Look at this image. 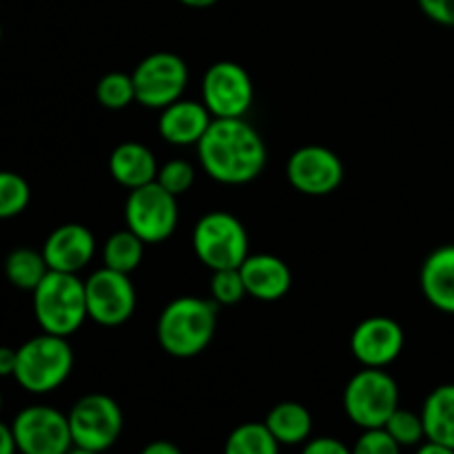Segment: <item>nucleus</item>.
<instances>
[{"mask_svg": "<svg viewBox=\"0 0 454 454\" xmlns=\"http://www.w3.org/2000/svg\"><path fill=\"white\" fill-rule=\"evenodd\" d=\"M353 454H402V446L386 433V428L364 430L355 442Z\"/></svg>", "mask_w": 454, "mask_h": 454, "instance_id": "obj_30", "label": "nucleus"}, {"mask_svg": "<svg viewBox=\"0 0 454 454\" xmlns=\"http://www.w3.org/2000/svg\"><path fill=\"white\" fill-rule=\"evenodd\" d=\"M89 319L105 328L122 326L136 313V286L129 275L102 266L84 279Z\"/></svg>", "mask_w": 454, "mask_h": 454, "instance_id": "obj_11", "label": "nucleus"}, {"mask_svg": "<svg viewBox=\"0 0 454 454\" xmlns=\"http://www.w3.org/2000/svg\"><path fill=\"white\" fill-rule=\"evenodd\" d=\"M224 454H279V443L264 421H248L229 434Z\"/></svg>", "mask_w": 454, "mask_h": 454, "instance_id": "obj_24", "label": "nucleus"}, {"mask_svg": "<svg viewBox=\"0 0 454 454\" xmlns=\"http://www.w3.org/2000/svg\"><path fill=\"white\" fill-rule=\"evenodd\" d=\"M49 273L47 260H44L43 251H34V248H13L7 257H4V275H7L9 284H13L20 291H35L44 275Z\"/></svg>", "mask_w": 454, "mask_h": 454, "instance_id": "obj_22", "label": "nucleus"}, {"mask_svg": "<svg viewBox=\"0 0 454 454\" xmlns=\"http://www.w3.org/2000/svg\"><path fill=\"white\" fill-rule=\"evenodd\" d=\"M34 315L43 333L58 337L74 335L89 317L84 279L74 273L49 270L34 291Z\"/></svg>", "mask_w": 454, "mask_h": 454, "instance_id": "obj_3", "label": "nucleus"}, {"mask_svg": "<svg viewBox=\"0 0 454 454\" xmlns=\"http://www.w3.org/2000/svg\"><path fill=\"white\" fill-rule=\"evenodd\" d=\"M0 411H3V393H0Z\"/></svg>", "mask_w": 454, "mask_h": 454, "instance_id": "obj_39", "label": "nucleus"}, {"mask_svg": "<svg viewBox=\"0 0 454 454\" xmlns=\"http://www.w3.org/2000/svg\"><path fill=\"white\" fill-rule=\"evenodd\" d=\"M198 158L208 177L220 184L242 186L264 173V137L244 118H213L198 142Z\"/></svg>", "mask_w": 454, "mask_h": 454, "instance_id": "obj_1", "label": "nucleus"}, {"mask_svg": "<svg viewBox=\"0 0 454 454\" xmlns=\"http://www.w3.org/2000/svg\"><path fill=\"white\" fill-rule=\"evenodd\" d=\"M247 295L257 301H278L291 291L293 275L286 262L278 255H248L239 266Z\"/></svg>", "mask_w": 454, "mask_h": 454, "instance_id": "obj_16", "label": "nucleus"}, {"mask_svg": "<svg viewBox=\"0 0 454 454\" xmlns=\"http://www.w3.org/2000/svg\"><path fill=\"white\" fill-rule=\"evenodd\" d=\"M124 222L145 244L167 242L180 222V207L176 195L151 182L140 189L129 191L124 202Z\"/></svg>", "mask_w": 454, "mask_h": 454, "instance_id": "obj_7", "label": "nucleus"}, {"mask_svg": "<svg viewBox=\"0 0 454 454\" xmlns=\"http://www.w3.org/2000/svg\"><path fill=\"white\" fill-rule=\"evenodd\" d=\"M140 454H182L180 448L171 442H153L145 448Z\"/></svg>", "mask_w": 454, "mask_h": 454, "instance_id": "obj_35", "label": "nucleus"}, {"mask_svg": "<svg viewBox=\"0 0 454 454\" xmlns=\"http://www.w3.org/2000/svg\"><path fill=\"white\" fill-rule=\"evenodd\" d=\"M67 454H98V452H91V450H84V448H78V446H74L71 448L69 452Z\"/></svg>", "mask_w": 454, "mask_h": 454, "instance_id": "obj_38", "label": "nucleus"}, {"mask_svg": "<svg viewBox=\"0 0 454 454\" xmlns=\"http://www.w3.org/2000/svg\"><path fill=\"white\" fill-rule=\"evenodd\" d=\"M155 182L171 195L180 198L195 184V168L186 160H168L167 164L160 167Z\"/></svg>", "mask_w": 454, "mask_h": 454, "instance_id": "obj_29", "label": "nucleus"}, {"mask_svg": "<svg viewBox=\"0 0 454 454\" xmlns=\"http://www.w3.org/2000/svg\"><path fill=\"white\" fill-rule=\"evenodd\" d=\"M177 3H182L184 7H191V9H208L213 7L217 0H177Z\"/></svg>", "mask_w": 454, "mask_h": 454, "instance_id": "obj_37", "label": "nucleus"}, {"mask_svg": "<svg viewBox=\"0 0 454 454\" xmlns=\"http://www.w3.org/2000/svg\"><path fill=\"white\" fill-rule=\"evenodd\" d=\"M96 100L105 109H127L131 102H136V87H133L131 74L111 71V74L102 75L96 84Z\"/></svg>", "mask_w": 454, "mask_h": 454, "instance_id": "obj_25", "label": "nucleus"}, {"mask_svg": "<svg viewBox=\"0 0 454 454\" xmlns=\"http://www.w3.org/2000/svg\"><path fill=\"white\" fill-rule=\"evenodd\" d=\"M29 182L13 171H0V220L16 217L29 207Z\"/></svg>", "mask_w": 454, "mask_h": 454, "instance_id": "obj_26", "label": "nucleus"}, {"mask_svg": "<svg viewBox=\"0 0 454 454\" xmlns=\"http://www.w3.org/2000/svg\"><path fill=\"white\" fill-rule=\"evenodd\" d=\"M419 284L430 306L442 313L454 315V244L434 248L426 257Z\"/></svg>", "mask_w": 454, "mask_h": 454, "instance_id": "obj_18", "label": "nucleus"}, {"mask_svg": "<svg viewBox=\"0 0 454 454\" xmlns=\"http://www.w3.org/2000/svg\"><path fill=\"white\" fill-rule=\"evenodd\" d=\"M74 371V350L67 337L43 335L31 337L18 348L13 380L31 395H47L60 388Z\"/></svg>", "mask_w": 454, "mask_h": 454, "instance_id": "obj_4", "label": "nucleus"}, {"mask_svg": "<svg viewBox=\"0 0 454 454\" xmlns=\"http://www.w3.org/2000/svg\"><path fill=\"white\" fill-rule=\"evenodd\" d=\"M286 177L291 186L310 198H324L340 189L344 182V164L335 151L309 145L293 151L286 162Z\"/></svg>", "mask_w": 454, "mask_h": 454, "instance_id": "obj_13", "label": "nucleus"}, {"mask_svg": "<svg viewBox=\"0 0 454 454\" xmlns=\"http://www.w3.org/2000/svg\"><path fill=\"white\" fill-rule=\"evenodd\" d=\"M213 115L204 106V102L177 100L164 106L158 120V131L168 145L176 146H198L207 129L211 127Z\"/></svg>", "mask_w": 454, "mask_h": 454, "instance_id": "obj_17", "label": "nucleus"}, {"mask_svg": "<svg viewBox=\"0 0 454 454\" xmlns=\"http://www.w3.org/2000/svg\"><path fill=\"white\" fill-rule=\"evenodd\" d=\"M397 408V381L384 368H362L346 384L344 412L359 428H384Z\"/></svg>", "mask_w": 454, "mask_h": 454, "instance_id": "obj_5", "label": "nucleus"}, {"mask_svg": "<svg viewBox=\"0 0 454 454\" xmlns=\"http://www.w3.org/2000/svg\"><path fill=\"white\" fill-rule=\"evenodd\" d=\"M18 452L67 454L74 448L69 417L51 406H29L12 424Z\"/></svg>", "mask_w": 454, "mask_h": 454, "instance_id": "obj_12", "label": "nucleus"}, {"mask_svg": "<svg viewBox=\"0 0 454 454\" xmlns=\"http://www.w3.org/2000/svg\"><path fill=\"white\" fill-rule=\"evenodd\" d=\"M386 433L395 439L402 448H411V446H419L421 442L426 439V430H424V419H421V412L412 411H403V408H397V411L390 415V419L386 421Z\"/></svg>", "mask_w": 454, "mask_h": 454, "instance_id": "obj_27", "label": "nucleus"}, {"mask_svg": "<svg viewBox=\"0 0 454 454\" xmlns=\"http://www.w3.org/2000/svg\"><path fill=\"white\" fill-rule=\"evenodd\" d=\"M211 295L217 306H235L247 297V286L239 275V269L213 270Z\"/></svg>", "mask_w": 454, "mask_h": 454, "instance_id": "obj_28", "label": "nucleus"}, {"mask_svg": "<svg viewBox=\"0 0 454 454\" xmlns=\"http://www.w3.org/2000/svg\"><path fill=\"white\" fill-rule=\"evenodd\" d=\"M426 18L442 27H454V0H417Z\"/></svg>", "mask_w": 454, "mask_h": 454, "instance_id": "obj_31", "label": "nucleus"}, {"mask_svg": "<svg viewBox=\"0 0 454 454\" xmlns=\"http://www.w3.org/2000/svg\"><path fill=\"white\" fill-rule=\"evenodd\" d=\"M193 251L211 270L239 269L248 253L247 226L226 211H211L193 229Z\"/></svg>", "mask_w": 454, "mask_h": 454, "instance_id": "obj_6", "label": "nucleus"}, {"mask_svg": "<svg viewBox=\"0 0 454 454\" xmlns=\"http://www.w3.org/2000/svg\"><path fill=\"white\" fill-rule=\"evenodd\" d=\"M415 454H454V450L448 446H442V443L426 442L424 446H419V450H417Z\"/></svg>", "mask_w": 454, "mask_h": 454, "instance_id": "obj_36", "label": "nucleus"}, {"mask_svg": "<svg viewBox=\"0 0 454 454\" xmlns=\"http://www.w3.org/2000/svg\"><path fill=\"white\" fill-rule=\"evenodd\" d=\"M266 428L270 430L279 446H300L306 443L313 430V417L309 408L297 402H282L270 408L266 415Z\"/></svg>", "mask_w": 454, "mask_h": 454, "instance_id": "obj_21", "label": "nucleus"}, {"mask_svg": "<svg viewBox=\"0 0 454 454\" xmlns=\"http://www.w3.org/2000/svg\"><path fill=\"white\" fill-rule=\"evenodd\" d=\"M0 43H3V25H0Z\"/></svg>", "mask_w": 454, "mask_h": 454, "instance_id": "obj_40", "label": "nucleus"}, {"mask_svg": "<svg viewBox=\"0 0 454 454\" xmlns=\"http://www.w3.org/2000/svg\"><path fill=\"white\" fill-rule=\"evenodd\" d=\"M301 454H353V448L335 437H317L304 443Z\"/></svg>", "mask_w": 454, "mask_h": 454, "instance_id": "obj_32", "label": "nucleus"}, {"mask_svg": "<svg viewBox=\"0 0 454 454\" xmlns=\"http://www.w3.org/2000/svg\"><path fill=\"white\" fill-rule=\"evenodd\" d=\"M16 452H18V446H16V437H13L12 426L0 421V454H16Z\"/></svg>", "mask_w": 454, "mask_h": 454, "instance_id": "obj_34", "label": "nucleus"}, {"mask_svg": "<svg viewBox=\"0 0 454 454\" xmlns=\"http://www.w3.org/2000/svg\"><path fill=\"white\" fill-rule=\"evenodd\" d=\"M142 257H145V242L129 229L115 231L105 242L102 251L106 269L124 275H131L142 264Z\"/></svg>", "mask_w": 454, "mask_h": 454, "instance_id": "obj_23", "label": "nucleus"}, {"mask_svg": "<svg viewBox=\"0 0 454 454\" xmlns=\"http://www.w3.org/2000/svg\"><path fill=\"white\" fill-rule=\"evenodd\" d=\"M136 87V102L146 109H160L173 105L184 93L189 82V67L171 51H155L137 62L131 74Z\"/></svg>", "mask_w": 454, "mask_h": 454, "instance_id": "obj_9", "label": "nucleus"}, {"mask_svg": "<svg viewBox=\"0 0 454 454\" xmlns=\"http://www.w3.org/2000/svg\"><path fill=\"white\" fill-rule=\"evenodd\" d=\"M67 417H69L74 446L98 454L109 450L124 428L122 408L114 397L102 393L80 397Z\"/></svg>", "mask_w": 454, "mask_h": 454, "instance_id": "obj_8", "label": "nucleus"}, {"mask_svg": "<svg viewBox=\"0 0 454 454\" xmlns=\"http://www.w3.org/2000/svg\"><path fill=\"white\" fill-rule=\"evenodd\" d=\"M406 335L399 322L386 315H372L355 326L350 353L364 368H386L402 355Z\"/></svg>", "mask_w": 454, "mask_h": 454, "instance_id": "obj_14", "label": "nucleus"}, {"mask_svg": "<svg viewBox=\"0 0 454 454\" xmlns=\"http://www.w3.org/2000/svg\"><path fill=\"white\" fill-rule=\"evenodd\" d=\"M215 301L182 295L164 306L158 317L155 335L164 353L176 359H191L208 348L215 337Z\"/></svg>", "mask_w": 454, "mask_h": 454, "instance_id": "obj_2", "label": "nucleus"}, {"mask_svg": "<svg viewBox=\"0 0 454 454\" xmlns=\"http://www.w3.org/2000/svg\"><path fill=\"white\" fill-rule=\"evenodd\" d=\"M255 89L248 71L231 60H220L202 78V102L213 118H244L253 106Z\"/></svg>", "mask_w": 454, "mask_h": 454, "instance_id": "obj_10", "label": "nucleus"}, {"mask_svg": "<svg viewBox=\"0 0 454 454\" xmlns=\"http://www.w3.org/2000/svg\"><path fill=\"white\" fill-rule=\"evenodd\" d=\"M49 270L78 275L96 255V238L84 224H62L49 233L43 244Z\"/></svg>", "mask_w": 454, "mask_h": 454, "instance_id": "obj_15", "label": "nucleus"}, {"mask_svg": "<svg viewBox=\"0 0 454 454\" xmlns=\"http://www.w3.org/2000/svg\"><path fill=\"white\" fill-rule=\"evenodd\" d=\"M109 171L120 186L133 191L155 182L160 167L149 146L140 142H122L111 153Z\"/></svg>", "mask_w": 454, "mask_h": 454, "instance_id": "obj_19", "label": "nucleus"}, {"mask_svg": "<svg viewBox=\"0 0 454 454\" xmlns=\"http://www.w3.org/2000/svg\"><path fill=\"white\" fill-rule=\"evenodd\" d=\"M426 439L454 450V384L437 386L421 408Z\"/></svg>", "mask_w": 454, "mask_h": 454, "instance_id": "obj_20", "label": "nucleus"}, {"mask_svg": "<svg viewBox=\"0 0 454 454\" xmlns=\"http://www.w3.org/2000/svg\"><path fill=\"white\" fill-rule=\"evenodd\" d=\"M18 362V348L0 346V377H13Z\"/></svg>", "mask_w": 454, "mask_h": 454, "instance_id": "obj_33", "label": "nucleus"}]
</instances>
